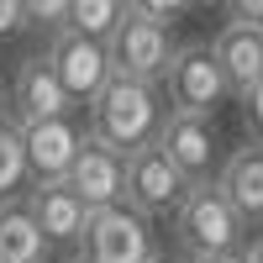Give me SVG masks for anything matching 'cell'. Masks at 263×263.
Masks as SVG:
<instances>
[{
  "mask_svg": "<svg viewBox=\"0 0 263 263\" xmlns=\"http://www.w3.org/2000/svg\"><path fill=\"white\" fill-rule=\"evenodd\" d=\"M158 142L174 163L184 168V179H211L216 158H221V132H216V116H200V111H163L158 121Z\"/></svg>",
  "mask_w": 263,
  "mask_h": 263,
  "instance_id": "8",
  "label": "cell"
},
{
  "mask_svg": "<svg viewBox=\"0 0 263 263\" xmlns=\"http://www.w3.org/2000/svg\"><path fill=\"white\" fill-rule=\"evenodd\" d=\"M74 248L84 263H147L158 253V232H153V216L132 211L126 200H111L84 216V232Z\"/></svg>",
  "mask_w": 263,
  "mask_h": 263,
  "instance_id": "3",
  "label": "cell"
},
{
  "mask_svg": "<svg viewBox=\"0 0 263 263\" xmlns=\"http://www.w3.org/2000/svg\"><path fill=\"white\" fill-rule=\"evenodd\" d=\"M232 11V21H248V27H263V0H221Z\"/></svg>",
  "mask_w": 263,
  "mask_h": 263,
  "instance_id": "22",
  "label": "cell"
},
{
  "mask_svg": "<svg viewBox=\"0 0 263 263\" xmlns=\"http://www.w3.org/2000/svg\"><path fill=\"white\" fill-rule=\"evenodd\" d=\"M53 242L32 221L21 195H0V263H48Z\"/></svg>",
  "mask_w": 263,
  "mask_h": 263,
  "instance_id": "15",
  "label": "cell"
},
{
  "mask_svg": "<svg viewBox=\"0 0 263 263\" xmlns=\"http://www.w3.org/2000/svg\"><path fill=\"white\" fill-rule=\"evenodd\" d=\"M63 11H69V0H21V16H27V27L48 32V37L63 27Z\"/></svg>",
  "mask_w": 263,
  "mask_h": 263,
  "instance_id": "18",
  "label": "cell"
},
{
  "mask_svg": "<svg viewBox=\"0 0 263 263\" xmlns=\"http://www.w3.org/2000/svg\"><path fill=\"white\" fill-rule=\"evenodd\" d=\"M147 263H179V258H168V253H153V258H147Z\"/></svg>",
  "mask_w": 263,
  "mask_h": 263,
  "instance_id": "25",
  "label": "cell"
},
{
  "mask_svg": "<svg viewBox=\"0 0 263 263\" xmlns=\"http://www.w3.org/2000/svg\"><path fill=\"white\" fill-rule=\"evenodd\" d=\"M190 263H248L242 248H221V253H200V258H190Z\"/></svg>",
  "mask_w": 263,
  "mask_h": 263,
  "instance_id": "23",
  "label": "cell"
},
{
  "mask_svg": "<svg viewBox=\"0 0 263 263\" xmlns=\"http://www.w3.org/2000/svg\"><path fill=\"white\" fill-rule=\"evenodd\" d=\"M63 179H69V190H74L90 211H95V205H111V200H121V153H111L105 142H95L90 132H84Z\"/></svg>",
  "mask_w": 263,
  "mask_h": 263,
  "instance_id": "12",
  "label": "cell"
},
{
  "mask_svg": "<svg viewBox=\"0 0 263 263\" xmlns=\"http://www.w3.org/2000/svg\"><path fill=\"white\" fill-rule=\"evenodd\" d=\"M179 42L168 37L163 21H147L137 11H121V21L111 27V37H105V58H111V74H126V79H147L158 84L168 58Z\"/></svg>",
  "mask_w": 263,
  "mask_h": 263,
  "instance_id": "6",
  "label": "cell"
},
{
  "mask_svg": "<svg viewBox=\"0 0 263 263\" xmlns=\"http://www.w3.org/2000/svg\"><path fill=\"white\" fill-rule=\"evenodd\" d=\"M184 168L168 158L158 142H142L121 158V200L142 216H174V205L184 200Z\"/></svg>",
  "mask_w": 263,
  "mask_h": 263,
  "instance_id": "5",
  "label": "cell"
},
{
  "mask_svg": "<svg viewBox=\"0 0 263 263\" xmlns=\"http://www.w3.org/2000/svg\"><path fill=\"white\" fill-rule=\"evenodd\" d=\"M126 0H69V11H63V27H74L84 37H111V27L121 21Z\"/></svg>",
  "mask_w": 263,
  "mask_h": 263,
  "instance_id": "16",
  "label": "cell"
},
{
  "mask_svg": "<svg viewBox=\"0 0 263 263\" xmlns=\"http://www.w3.org/2000/svg\"><path fill=\"white\" fill-rule=\"evenodd\" d=\"M48 63H53V74L58 84L69 90L74 105H90V95L100 90L105 79H111V58H105V42L100 37H84L74 27H58L53 42H48Z\"/></svg>",
  "mask_w": 263,
  "mask_h": 263,
  "instance_id": "7",
  "label": "cell"
},
{
  "mask_svg": "<svg viewBox=\"0 0 263 263\" xmlns=\"http://www.w3.org/2000/svg\"><path fill=\"white\" fill-rule=\"evenodd\" d=\"M174 242H179L184 258H200V253H221V248H242L248 242V227L242 216L232 211V200L221 190H216V179H195L184 190V200L174 205Z\"/></svg>",
  "mask_w": 263,
  "mask_h": 263,
  "instance_id": "2",
  "label": "cell"
},
{
  "mask_svg": "<svg viewBox=\"0 0 263 263\" xmlns=\"http://www.w3.org/2000/svg\"><path fill=\"white\" fill-rule=\"evenodd\" d=\"M27 32V16H21V0H0V42Z\"/></svg>",
  "mask_w": 263,
  "mask_h": 263,
  "instance_id": "21",
  "label": "cell"
},
{
  "mask_svg": "<svg viewBox=\"0 0 263 263\" xmlns=\"http://www.w3.org/2000/svg\"><path fill=\"white\" fill-rule=\"evenodd\" d=\"M27 190V153H21V126L0 116V195Z\"/></svg>",
  "mask_w": 263,
  "mask_h": 263,
  "instance_id": "17",
  "label": "cell"
},
{
  "mask_svg": "<svg viewBox=\"0 0 263 263\" xmlns=\"http://www.w3.org/2000/svg\"><path fill=\"white\" fill-rule=\"evenodd\" d=\"M158 90L168 100V111H200V116H216L232 100L227 74L216 63L211 42H179L168 69H163V79H158Z\"/></svg>",
  "mask_w": 263,
  "mask_h": 263,
  "instance_id": "4",
  "label": "cell"
},
{
  "mask_svg": "<svg viewBox=\"0 0 263 263\" xmlns=\"http://www.w3.org/2000/svg\"><path fill=\"white\" fill-rule=\"evenodd\" d=\"M16 126H21V153H27V184L32 179H63L74 163V147L84 137L74 111L42 116V121H16Z\"/></svg>",
  "mask_w": 263,
  "mask_h": 263,
  "instance_id": "9",
  "label": "cell"
},
{
  "mask_svg": "<svg viewBox=\"0 0 263 263\" xmlns=\"http://www.w3.org/2000/svg\"><path fill=\"white\" fill-rule=\"evenodd\" d=\"M6 105L16 111V121H42V116H63V111H74V100H69V90L58 84L48 53H32V58L16 63L11 90H6Z\"/></svg>",
  "mask_w": 263,
  "mask_h": 263,
  "instance_id": "11",
  "label": "cell"
},
{
  "mask_svg": "<svg viewBox=\"0 0 263 263\" xmlns=\"http://www.w3.org/2000/svg\"><path fill=\"white\" fill-rule=\"evenodd\" d=\"M216 190L232 200L248 232H263V142L227 153V163L216 168Z\"/></svg>",
  "mask_w": 263,
  "mask_h": 263,
  "instance_id": "13",
  "label": "cell"
},
{
  "mask_svg": "<svg viewBox=\"0 0 263 263\" xmlns=\"http://www.w3.org/2000/svg\"><path fill=\"white\" fill-rule=\"evenodd\" d=\"M211 53H216V63H221V74H227L232 100L242 95L253 79H263V27H248V21H227V27L216 32Z\"/></svg>",
  "mask_w": 263,
  "mask_h": 263,
  "instance_id": "14",
  "label": "cell"
},
{
  "mask_svg": "<svg viewBox=\"0 0 263 263\" xmlns=\"http://www.w3.org/2000/svg\"><path fill=\"white\" fill-rule=\"evenodd\" d=\"M69 263H84V258H79V253H74V258H69Z\"/></svg>",
  "mask_w": 263,
  "mask_h": 263,
  "instance_id": "28",
  "label": "cell"
},
{
  "mask_svg": "<svg viewBox=\"0 0 263 263\" xmlns=\"http://www.w3.org/2000/svg\"><path fill=\"white\" fill-rule=\"evenodd\" d=\"M126 11H137V16H147V21H163V27H174L184 11H195L190 0H126Z\"/></svg>",
  "mask_w": 263,
  "mask_h": 263,
  "instance_id": "20",
  "label": "cell"
},
{
  "mask_svg": "<svg viewBox=\"0 0 263 263\" xmlns=\"http://www.w3.org/2000/svg\"><path fill=\"white\" fill-rule=\"evenodd\" d=\"M242 253H248V263H263V232H258V237H248Z\"/></svg>",
  "mask_w": 263,
  "mask_h": 263,
  "instance_id": "24",
  "label": "cell"
},
{
  "mask_svg": "<svg viewBox=\"0 0 263 263\" xmlns=\"http://www.w3.org/2000/svg\"><path fill=\"white\" fill-rule=\"evenodd\" d=\"M190 6H200V11H211V6H221V0H190Z\"/></svg>",
  "mask_w": 263,
  "mask_h": 263,
  "instance_id": "26",
  "label": "cell"
},
{
  "mask_svg": "<svg viewBox=\"0 0 263 263\" xmlns=\"http://www.w3.org/2000/svg\"><path fill=\"white\" fill-rule=\"evenodd\" d=\"M21 200H27L32 221L42 227V237H48L53 248H74V242H79L90 205L69 190V179H32L27 190H21Z\"/></svg>",
  "mask_w": 263,
  "mask_h": 263,
  "instance_id": "10",
  "label": "cell"
},
{
  "mask_svg": "<svg viewBox=\"0 0 263 263\" xmlns=\"http://www.w3.org/2000/svg\"><path fill=\"white\" fill-rule=\"evenodd\" d=\"M163 111H168V100H163L158 84L111 74V79H105L100 90L90 95V137L126 158L132 147H142V142L158 137Z\"/></svg>",
  "mask_w": 263,
  "mask_h": 263,
  "instance_id": "1",
  "label": "cell"
},
{
  "mask_svg": "<svg viewBox=\"0 0 263 263\" xmlns=\"http://www.w3.org/2000/svg\"><path fill=\"white\" fill-rule=\"evenodd\" d=\"M0 116H6V84H0Z\"/></svg>",
  "mask_w": 263,
  "mask_h": 263,
  "instance_id": "27",
  "label": "cell"
},
{
  "mask_svg": "<svg viewBox=\"0 0 263 263\" xmlns=\"http://www.w3.org/2000/svg\"><path fill=\"white\" fill-rule=\"evenodd\" d=\"M237 105H242V126H248V142H263V79H253L242 95H237Z\"/></svg>",
  "mask_w": 263,
  "mask_h": 263,
  "instance_id": "19",
  "label": "cell"
}]
</instances>
